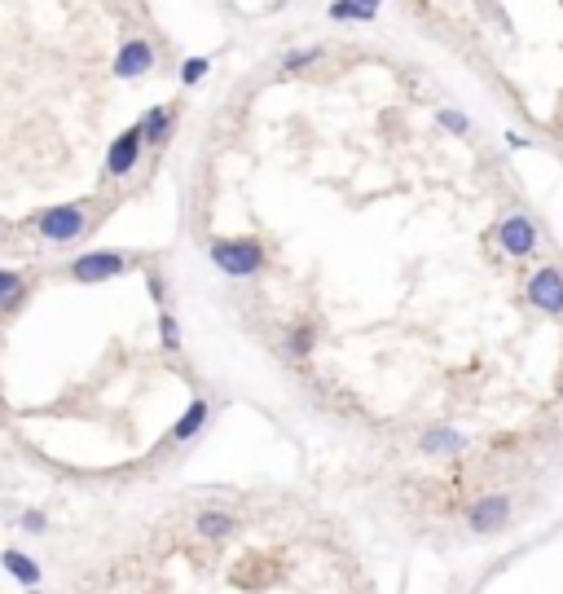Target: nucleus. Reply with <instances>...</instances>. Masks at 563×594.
<instances>
[{
  "label": "nucleus",
  "instance_id": "nucleus-1",
  "mask_svg": "<svg viewBox=\"0 0 563 594\" xmlns=\"http://www.w3.org/2000/svg\"><path fill=\"white\" fill-rule=\"evenodd\" d=\"M207 256L220 273H229V278H256L264 269V247L256 238H216L212 247H207Z\"/></svg>",
  "mask_w": 563,
  "mask_h": 594
},
{
  "label": "nucleus",
  "instance_id": "nucleus-2",
  "mask_svg": "<svg viewBox=\"0 0 563 594\" xmlns=\"http://www.w3.org/2000/svg\"><path fill=\"white\" fill-rule=\"evenodd\" d=\"M128 269H132V256H124V251H88V256L71 264V278L84 286H97V282L119 278V273H128Z\"/></svg>",
  "mask_w": 563,
  "mask_h": 594
},
{
  "label": "nucleus",
  "instance_id": "nucleus-3",
  "mask_svg": "<svg viewBox=\"0 0 563 594\" xmlns=\"http://www.w3.org/2000/svg\"><path fill=\"white\" fill-rule=\"evenodd\" d=\"M84 225H88V216H84V207H80V203L49 207V212L40 216V234L49 238V242H71V238H80V234H84Z\"/></svg>",
  "mask_w": 563,
  "mask_h": 594
},
{
  "label": "nucleus",
  "instance_id": "nucleus-4",
  "mask_svg": "<svg viewBox=\"0 0 563 594\" xmlns=\"http://www.w3.org/2000/svg\"><path fill=\"white\" fill-rule=\"evenodd\" d=\"M141 146H146V124H132L128 132H119L115 146H110V154H106V172L110 176H128L132 168H137Z\"/></svg>",
  "mask_w": 563,
  "mask_h": 594
},
{
  "label": "nucleus",
  "instance_id": "nucleus-5",
  "mask_svg": "<svg viewBox=\"0 0 563 594\" xmlns=\"http://www.w3.org/2000/svg\"><path fill=\"white\" fill-rule=\"evenodd\" d=\"M528 304L542 308V313H563V273L559 269H537L528 278Z\"/></svg>",
  "mask_w": 563,
  "mask_h": 594
},
{
  "label": "nucleus",
  "instance_id": "nucleus-6",
  "mask_svg": "<svg viewBox=\"0 0 563 594\" xmlns=\"http://www.w3.org/2000/svg\"><path fill=\"white\" fill-rule=\"evenodd\" d=\"M498 242L506 256H533L537 251V225L528 216H506L498 229Z\"/></svg>",
  "mask_w": 563,
  "mask_h": 594
},
{
  "label": "nucleus",
  "instance_id": "nucleus-7",
  "mask_svg": "<svg viewBox=\"0 0 563 594\" xmlns=\"http://www.w3.org/2000/svg\"><path fill=\"white\" fill-rule=\"evenodd\" d=\"M506 520H511V498L506 493H489V498H480L471 506V528L476 533H498Z\"/></svg>",
  "mask_w": 563,
  "mask_h": 594
},
{
  "label": "nucleus",
  "instance_id": "nucleus-8",
  "mask_svg": "<svg viewBox=\"0 0 563 594\" xmlns=\"http://www.w3.org/2000/svg\"><path fill=\"white\" fill-rule=\"evenodd\" d=\"M154 66V49L146 40H124V49H119L115 58V75H124V80H141V75H150Z\"/></svg>",
  "mask_w": 563,
  "mask_h": 594
},
{
  "label": "nucleus",
  "instance_id": "nucleus-9",
  "mask_svg": "<svg viewBox=\"0 0 563 594\" xmlns=\"http://www.w3.org/2000/svg\"><path fill=\"white\" fill-rule=\"evenodd\" d=\"M374 14H379V0H335L330 5L335 22H374Z\"/></svg>",
  "mask_w": 563,
  "mask_h": 594
},
{
  "label": "nucleus",
  "instance_id": "nucleus-10",
  "mask_svg": "<svg viewBox=\"0 0 563 594\" xmlns=\"http://www.w3.org/2000/svg\"><path fill=\"white\" fill-rule=\"evenodd\" d=\"M0 564H5V572H9V577H18L22 586H40V568H36V559L18 555V550H5V555H0Z\"/></svg>",
  "mask_w": 563,
  "mask_h": 594
},
{
  "label": "nucleus",
  "instance_id": "nucleus-11",
  "mask_svg": "<svg viewBox=\"0 0 563 594\" xmlns=\"http://www.w3.org/2000/svg\"><path fill=\"white\" fill-rule=\"evenodd\" d=\"M203 423H207V401H194L190 410H185L181 418H176V427H172V440H194L198 432H203Z\"/></svg>",
  "mask_w": 563,
  "mask_h": 594
},
{
  "label": "nucleus",
  "instance_id": "nucleus-12",
  "mask_svg": "<svg viewBox=\"0 0 563 594\" xmlns=\"http://www.w3.org/2000/svg\"><path fill=\"white\" fill-rule=\"evenodd\" d=\"M22 291H27V282H22V273L14 269H0V308H18L22 304Z\"/></svg>",
  "mask_w": 563,
  "mask_h": 594
},
{
  "label": "nucleus",
  "instance_id": "nucleus-13",
  "mask_svg": "<svg viewBox=\"0 0 563 594\" xmlns=\"http://www.w3.org/2000/svg\"><path fill=\"white\" fill-rule=\"evenodd\" d=\"M423 449H427V454H458V449H467V436H458V432H427Z\"/></svg>",
  "mask_w": 563,
  "mask_h": 594
},
{
  "label": "nucleus",
  "instance_id": "nucleus-14",
  "mask_svg": "<svg viewBox=\"0 0 563 594\" xmlns=\"http://www.w3.org/2000/svg\"><path fill=\"white\" fill-rule=\"evenodd\" d=\"M141 124H146V141L150 146H159L163 137H168V128H172V110L168 106H154L146 119H141Z\"/></svg>",
  "mask_w": 563,
  "mask_h": 594
},
{
  "label": "nucleus",
  "instance_id": "nucleus-15",
  "mask_svg": "<svg viewBox=\"0 0 563 594\" xmlns=\"http://www.w3.org/2000/svg\"><path fill=\"white\" fill-rule=\"evenodd\" d=\"M198 533L203 537H229V533H238V524L229 520V515H220V511H203L198 515Z\"/></svg>",
  "mask_w": 563,
  "mask_h": 594
},
{
  "label": "nucleus",
  "instance_id": "nucleus-16",
  "mask_svg": "<svg viewBox=\"0 0 563 594\" xmlns=\"http://www.w3.org/2000/svg\"><path fill=\"white\" fill-rule=\"evenodd\" d=\"M207 71H212V62H207V58H185L181 62V84H198Z\"/></svg>",
  "mask_w": 563,
  "mask_h": 594
},
{
  "label": "nucleus",
  "instance_id": "nucleus-17",
  "mask_svg": "<svg viewBox=\"0 0 563 594\" xmlns=\"http://www.w3.org/2000/svg\"><path fill=\"white\" fill-rule=\"evenodd\" d=\"M159 335H163V348H168V352L181 348V330H176V317H168V313L159 317Z\"/></svg>",
  "mask_w": 563,
  "mask_h": 594
},
{
  "label": "nucleus",
  "instance_id": "nucleus-18",
  "mask_svg": "<svg viewBox=\"0 0 563 594\" xmlns=\"http://www.w3.org/2000/svg\"><path fill=\"white\" fill-rule=\"evenodd\" d=\"M317 58H322V49H295V53H286V71H300V66H313Z\"/></svg>",
  "mask_w": 563,
  "mask_h": 594
},
{
  "label": "nucleus",
  "instance_id": "nucleus-19",
  "mask_svg": "<svg viewBox=\"0 0 563 594\" xmlns=\"http://www.w3.org/2000/svg\"><path fill=\"white\" fill-rule=\"evenodd\" d=\"M440 124H445L449 132H467V115H458V110H440Z\"/></svg>",
  "mask_w": 563,
  "mask_h": 594
},
{
  "label": "nucleus",
  "instance_id": "nucleus-20",
  "mask_svg": "<svg viewBox=\"0 0 563 594\" xmlns=\"http://www.w3.org/2000/svg\"><path fill=\"white\" fill-rule=\"evenodd\" d=\"M44 524H49V520H44V511H27V515H22V528H27V533H44Z\"/></svg>",
  "mask_w": 563,
  "mask_h": 594
},
{
  "label": "nucleus",
  "instance_id": "nucleus-21",
  "mask_svg": "<svg viewBox=\"0 0 563 594\" xmlns=\"http://www.w3.org/2000/svg\"><path fill=\"white\" fill-rule=\"evenodd\" d=\"M506 146H511V150H528V141L520 137V132H506Z\"/></svg>",
  "mask_w": 563,
  "mask_h": 594
},
{
  "label": "nucleus",
  "instance_id": "nucleus-22",
  "mask_svg": "<svg viewBox=\"0 0 563 594\" xmlns=\"http://www.w3.org/2000/svg\"><path fill=\"white\" fill-rule=\"evenodd\" d=\"M0 238H5V229H0Z\"/></svg>",
  "mask_w": 563,
  "mask_h": 594
}]
</instances>
